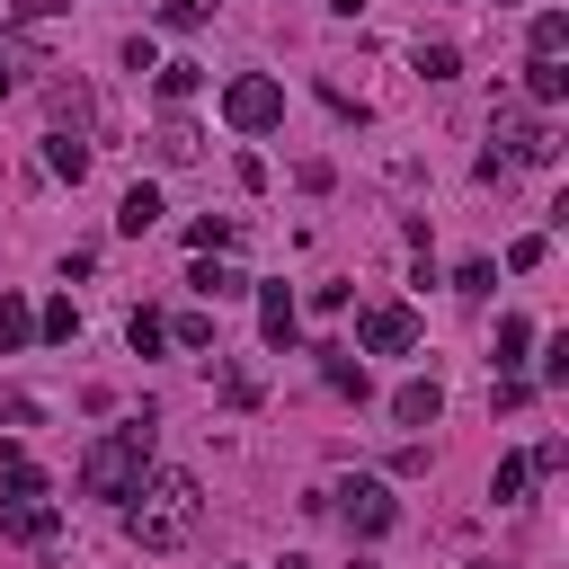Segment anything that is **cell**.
I'll return each mask as SVG.
<instances>
[{"instance_id":"obj_24","label":"cell","mask_w":569,"mask_h":569,"mask_svg":"<svg viewBox=\"0 0 569 569\" xmlns=\"http://www.w3.org/2000/svg\"><path fill=\"white\" fill-rule=\"evenodd\" d=\"M489 284H498V267H489V258H462V267H453V293H471V302H480Z\"/></svg>"},{"instance_id":"obj_29","label":"cell","mask_w":569,"mask_h":569,"mask_svg":"<svg viewBox=\"0 0 569 569\" xmlns=\"http://www.w3.org/2000/svg\"><path fill=\"white\" fill-rule=\"evenodd\" d=\"M507 267H516V276H533V267H542V231H525V240L507 249Z\"/></svg>"},{"instance_id":"obj_28","label":"cell","mask_w":569,"mask_h":569,"mask_svg":"<svg viewBox=\"0 0 569 569\" xmlns=\"http://www.w3.org/2000/svg\"><path fill=\"white\" fill-rule=\"evenodd\" d=\"M222 400H231V409H258V373L231 365V373H222Z\"/></svg>"},{"instance_id":"obj_22","label":"cell","mask_w":569,"mask_h":569,"mask_svg":"<svg viewBox=\"0 0 569 569\" xmlns=\"http://www.w3.org/2000/svg\"><path fill=\"white\" fill-rule=\"evenodd\" d=\"M160 338H169L160 311H133V320H124V347H133V356H160Z\"/></svg>"},{"instance_id":"obj_21","label":"cell","mask_w":569,"mask_h":569,"mask_svg":"<svg viewBox=\"0 0 569 569\" xmlns=\"http://www.w3.org/2000/svg\"><path fill=\"white\" fill-rule=\"evenodd\" d=\"M525 36H533V53H569V18H560V9H533Z\"/></svg>"},{"instance_id":"obj_20","label":"cell","mask_w":569,"mask_h":569,"mask_svg":"<svg viewBox=\"0 0 569 569\" xmlns=\"http://www.w3.org/2000/svg\"><path fill=\"white\" fill-rule=\"evenodd\" d=\"M151 80H160V98H169V107L204 89V71H196V62H151Z\"/></svg>"},{"instance_id":"obj_27","label":"cell","mask_w":569,"mask_h":569,"mask_svg":"<svg viewBox=\"0 0 569 569\" xmlns=\"http://www.w3.org/2000/svg\"><path fill=\"white\" fill-rule=\"evenodd\" d=\"M213 9H222V0H169V9H160V27H204Z\"/></svg>"},{"instance_id":"obj_23","label":"cell","mask_w":569,"mask_h":569,"mask_svg":"<svg viewBox=\"0 0 569 569\" xmlns=\"http://www.w3.org/2000/svg\"><path fill=\"white\" fill-rule=\"evenodd\" d=\"M409 62H418V71H427V80H453V71H462V53H453V44H418V53H409Z\"/></svg>"},{"instance_id":"obj_7","label":"cell","mask_w":569,"mask_h":569,"mask_svg":"<svg viewBox=\"0 0 569 569\" xmlns=\"http://www.w3.org/2000/svg\"><path fill=\"white\" fill-rule=\"evenodd\" d=\"M0 533H9V542H53V533H62V507H53L44 489H36V498H0Z\"/></svg>"},{"instance_id":"obj_5","label":"cell","mask_w":569,"mask_h":569,"mask_svg":"<svg viewBox=\"0 0 569 569\" xmlns=\"http://www.w3.org/2000/svg\"><path fill=\"white\" fill-rule=\"evenodd\" d=\"M320 507H338V525H347L356 542H373V533H391V525H400V498H391L382 480H338Z\"/></svg>"},{"instance_id":"obj_13","label":"cell","mask_w":569,"mask_h":569,"mask_svg":"<svg viewBox=\"0 0 569 569\" xmlns=\"http://www.w3.org/2000/svg\"><path fill=\"white\" fill-rule=\"evenodd\" d=\"M151 151H160V160L178 169V160H196V151H204V133H196L187 116H160V133H151Z\"/></svg>"},{"instance_id":"obj_18","label":"cell","mask_w":569,"mask_h":569,"mask_svg":"<svg viewBox=\"0 0 569 569\" xmlns=\"http://www.w3.org/2000/svg\"><path fill=\"white\" fill-rule=\"evenodd\" d=\"M525 480H533V462H525V453H498V471H489V498H498V507H516V498H525Z\"/></svg>"},{"instance_id":"obj_1","label":"cell","mask_w":569,"mask_h":569,"mask_svg":"<svg viewBox=\"0 0 569 569\" xmlns=\"http://www.w3.org/2000/svg\"><path fill=\"white\" fill-rule=\"evenodd\" d=\"M124 525H133L142 551H187L196 525H204V480H196V471H142Z\"/></svg>"},{"instance_id":"obj_16","label":"cell","mask_w":569,"mask_h":569,"mask_svg":"<svg viewBox=\"0 0 569 569\" xmlns=\"http://www.w3.org/2000/svg\"><path fill=\"white\" fill-rule=\"evenodd\" d=\"M116 222H124V231L142 240V231L160 222V187H124V204H116Z\"/></svg>"},{"instance_id":"obj_4","label":"cell","mask_w":569,"mask_h":569,"mask_svg":"<svg viewBox=\"0 0 569 569\" xmlns=\"http://www.w3.org/2000/svg\"><path fill=\"white\" fill-rule=\"evenodd\" d=\"M222 124H231V133H276V124H284V80L240 71V80L222 89Z\"/></svg>"},{"instance_id":"obj_9","label":"cell","mask_w":569,"mask_h":569,"mask_svg":"<svg viewBox=\"0 0 569 569\" xmlns=\"http://www.w3.org/2000/svg\"><path fill=\"white\" fill-rule=\"evenodd\" d=\"M187 284H196L204 302H231V293H249V276H240L231 258H213V249H196V267H187Z\"/></svg>"},{"instance_id":"obj_6","label":"cell","mask_w":569,"mask_h":569,"mask_svg":"<svg viewBox=\"0 0 569 569\" xmlns=\"http://www.w3.org/2000/svg\"><path fill=\"white\" fill-rule=\"evenodd\" d=\"M356 347H365V356H409V347H418V311H409V302H365Z\"/></svg>"},{"instance_id":"obj_25","label":"cell","mask_w":569,"mask_h":569,"mask_svg":"<svg viewBox=\"0 0 569 569\" xmlns=\"http://www.w3.org/2000/svg\"><path fill=\"white\" fill-rule=\"evenodd\" d=\"M187 240H196V249H222V240H231V213H196Z\"/></svg>"},{"instance_id":"obj_26","label":"cell","mask_w":569,"mask_h":569,"mask_svg":"<svg viewBox=\"0 0 569 569\" xmlns=\"http://www.w3.org/2000/svg\"><path fill=\"white\" fill-rule=\"evenodd\" d=\"M71 329H80L71 302H44V311H36V338H71Z\"/></svg>"},{"instance_id":"obj_2","label":"cell","mask_w":569,"mask_h":569,"mask_svg":"<svg viewBox=\"0 0 569 569\" xmlns=\"http://www.w3.org/2000/svg\"><path fill=\"white\" fill-rule=\"evenodd\" d=\"M142 471H151V409L124 418V427H107V436L80 453V489H89V498H133Z\"/></svg>"},{"instance_id":"obj_12","label":"cell","mask_w":569,"mask_h":569,"mask_svg":"<svg viewBox=\"0 0 569 569\" xmlns=\"http://www.w3.org/2000/svg\"><path fill=\"white\" fill-rule=\"evenodd\" d=\"M391 418H400V427H436V418H445V391H436V382H400V391H391Z\"/></svg>"},{"instance_id":"obj_14","label":"cell","mask_w":569,"mask_h":569,"mask_svg":"<svg viewBox=\"0 0 569 569\" xmlns=\"http://www.w3.org/2000/svg\"><path fill=\"white\" fill-rule=\"evenodd\" d=\"M44 169L80 187V178H89V142H71V133H44Z\"/></svg>"},{"instance_id":"obj_15","label":"cell","mask_w":569,"mask_h":569,"mask_svg":"<svg viewBox=\"0 0 569 569\" xmlns=\"http://www.w3.org/2000/svg\"><path fill=\"white\" fill-rule=\"evenodd\" d=\"M0 489H9V498H36V489H53V480H44V471H36L18 445H0Z\"/></svg>"},{"instance_id":"obj_31","label":"cell","mask_w":569,"mask_h":569,"mask_svg":"<svg viewBox=\"0 0 569 569\" xmlns=\"http://www.w3.org/2000/svg\"><path fill=\"white\" fill-rule=\"evenodd\" d=\"M0 418H9V427H36V400H27V391H0Z\"/></svg>"},{"instance_id":"obj_11","label":"cell","mask_w":569,"mask_h":569,"mask_svg":"<svg viewBox=\"0 0 569 569\" xmlns=\"http://www.w3.org/2000/svg\"><path fill=\"white\" fill-rule=\"evenodd\" d=\"M311 356H320V382H329V391H347V400H365V391H373V373H365L347 347H311Z\"/></svg>"},{"instance_id":"obj_32","label":"cell","mask_w":569,"mask_h":569,"mask_svg":"<svg viewBox=\"0 0 569 569\" xmlns=\"http://www.w3.org/2000/svg\"><path fill=\"white\" fill-rule=\"evenodd\" d=\"M276 569H311V560H302V551H284V560H276Z\"/></svg>"},{"instance_id":"obj_17","label":"cell","mask_w":569,"mask_h":569,"mask_svg":"<svg viewBox=\"0 0 569 569\" xmlns=\"http://www.w3.org/2000/svg\"><path fill=\"white\" fill-rule=\"evenodd\" d=\"M525 347H533V320H525V311H507V320H498V373H516V365H525Z\"/></svg>"},{"instance_id":"obj_8","label":"cell","mask_w":569,"mask_h":569,"mask_svg":"<svg viewBox=\"0 0 569 569\" xmlns=\"http://www.w3.org/2000/svg\"><path fill=\"white\" fill-rule=\"evenodd\" d=\"M249 284H258V276H249ZM258 329H267V347H293V338H302V311H293L284 284H258Z\"/></svg>"},{"instance_id":"obj_3","label":"cell","mask_w":569,"mask_h":569,"mask_svg":"<svg viewBox=\"0 0 569 569\" xmlns=\"http://www.w3.org/2000/svg\"><path fill=\"white\" fill-rule=\"evenodd\" d=\"M489 133H498V151H489V160H507V169H551V151H560V142H551V124H533V116H525V98H498V107H489Z\"/></svg>"},{"instance_id":"obj_19","label":"cell","mask_w":569,"mask_h":569,"mask_svg":"<svg viewBox=\"0 0 569 569\" xmlns=\"http://www.w3.org/2000/svg\"><path fill=\"white\" fill-rule=\"evenodd\" d=\"M27 338H36V311H27L18 293H0V356H18Z\"/></svg>"},{"instance_id":"obj_10","label":"cell","mask_w":569,"mask_h":569,"mask_svg":"<svg viewBox=\"0 0 569 569\" xmlns=\"http://www.w3.org/2000/svg\"><path fill=\"white\" fill-rule=\"evenodd\" d=\"M525 98H533V107H560V98H569V62H560V53H533V62H525Z\"/></svg>"},{"instance_id":"obj_30","label":"cell","mask_w":569,"mask_h":569,"mask_svg":"<svg viewBox=\"0 0 569 569\" xmlns=\"http://www.w3.org/2000/svg\"><path fill=\"white\" fill-rule=\"evenodd\" d=\"M489 400H498V409H525V400H533V382H525V373H498V391H489Z\"/></svg>"}]
</instances>
